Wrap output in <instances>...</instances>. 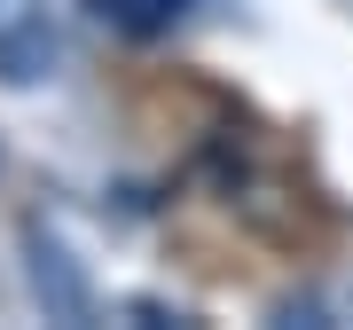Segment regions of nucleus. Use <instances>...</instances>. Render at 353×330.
Listing matches in <instances>:
<instances>
[{
    "label": "nucleus",
    "instance_id": "obj_1",
    "mask_svg": "<svg viewBox=\"0 0 353 330\" xmlns=\"http://www.w3.org/2000/svg\"><path fill=\"white\" fill-rule=\"evenodd\" d=\"M55 64V8L48 0H0V79L32 87Z\"/></svg>",
    "mask_w": 353,
    "mask_h": 330
},
{
    "label": "nucleus",
    "instance_id": "obj_2",
    "mask_svg": "<svg viewBox=\"0 0 353 330\" xmlns=\"http://www.w3.org/2000/svg\"><path fill=\"white\" fill-rule=\"evenodd\" d=\"M32 291L48 299V315H63V322H87V283L71 275L63 244H55V236H39V229H32Z\"/></svg>",
    "mask_w": 353,
    "mask_h": 330
},
{
    "label": "nucleus",
    "instance_id": "obj_3",
    "mask_svg": "<svg viewBox=\"0 0 353 330\" xmlns=\"http://www.w3.org/2000/svg\"><path fill=\"white\" fill-rule=\"evenodd\" d=\"M94 16L118 24V32H165L181 16V0H94Z\"/></svg>",
    "mask_w": 353,
    "mask_h": 330
}]
</instances>
